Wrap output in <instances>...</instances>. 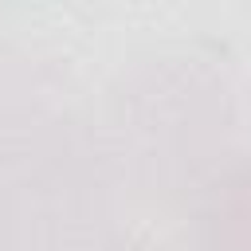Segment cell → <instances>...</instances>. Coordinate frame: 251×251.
Returning a JSON list of instances; mask_svg holds the SVG:
<instances>
[{
  "label": "cell",
  "instance_id": "6da1fadb",
  "mask_svg": "<svg viewBox=\"0 0 251 251\" xmlns=\"http://www.w3.org/2000/svg\"><path fill=\"white\" fill-rule=\"evenodd\" d=\"M118 161L149 192L196 184L231 137V94L204 59H153L122 78L110 110Z\"/></svg>",
  "mask_w": 251,
  "mask_h": 251
},
{
  "label": "cell",
  "instance_id": "7a4b0ae2",
  "mask_svg": "<svg viewBox=\"0 0 251 251\" xmlns=\"http://www.w3.org/2000/svg\"><path fill=\"white\" fill-rule=\"evenodd\" d=\"M196 251H251V157L220 165L196 200Z\"/></svg>",
  "mask_w": 251,
  "mask_h": 251
},
{
  "label": "cell",
  "instance_id": "3957f363",
  "mask_svg": "<svg viewBox=\"0 0 251 251\" xmlns=\"http://www.w3.org/2000/svg\"><path fill=\"white\" fill-rule=\"evenodd\" d=\"M75 251H126V247H118V243H102V239H86V243L75 247Z\"/></svg>",
  "mask_w": 251,
  "mask_h": 251
}]
</instances>
